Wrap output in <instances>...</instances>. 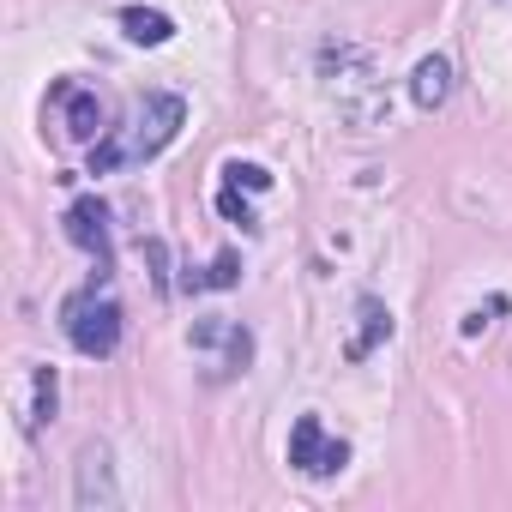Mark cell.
I'll list each match as a JSON object with an SVG mask.
<instances>
[{
  "label": "cell",
  "mask_w": 512,
  "mask_h": 512,
  "mask_svg": "<svg viewBox=\"0 0 512 512\" xmlns=\"http://www.w3.org/2000/svg\"><path fill=\"white\" fill-rule=\"evenodd\" d=\"M344 464H350V440L332 434L320 416H296V428H290V470H302L308 482H326Z\"/></svg>",
  "instance_id": "cell-5"
},
{
  "label": "cell",
  "mask_w": 512,
  "mask_h": 512,
  "mask_svg": "<svg viewBox=\"0 0 512 512\" xmlns=\"http://www.w3.org/2000/svg\"><path fill=\"white\" fill-rule=\"evenodd\" d=\"M356 320H362V332H356V338L344 344V356H350V362H362V356H368V350H374L380 338H392V314H386V308H380L374 296H368V302L356 308Z\"/></svg>",
  "instance_id": "cell-11"
},
{
  "label": "cell",
  "mask_w": 512,
  "mask_h": 512,
  "mask_svg": "<svg viewBox=\"0 0 512 512\" xmlns=\"http://www.w3.org/2000/svg\"><path fill=\"white\" fill-rule=\"evenodd\" d=\"M452 97V61L446 55H422L416 73H410V103L416 109H440Z\"/></svg>",
  "instance_id": "cell-9"
},
{
  "label": "cell",
  "mask_w": 512,
  "mask_h": 512,
  "mask_svg": "<svg viewBox=\"0 0 512 512\" xmlns=\"http://www.w3.org/2000/svg\"><path fill=\"white\" fill-rule=\"evenodd\" d=\"M55 404H61V380H55V368H31V404H25V428H43V422H55Z\"/></svg>",
  "instance_id": "cell-12"
},
{
  "label": "cell",
  "mask_w": 512,
  "mask_h": 512,
  "mask_svg": "<svg viewBox=\"0 0 512 512\" xmlns=\"http://www.w3.org/2000/svg\"><path fill=\"white\" fill-rule=\"evenodd\" d=\"M235 278H241V260H229V253H223V260H211V266H205L199 278L187 272V290H229Z\"/></svg>",
  "instance_id": "cell-13"
},
{
  "label": "cell",
  "mask_w": 512,
  "mask_h": 512,
  "mask_svg": "<svg viewBox=\"0 0 512 512\" xmlns=\"http://www.w3.org/2000/svg\"><path fill=\"white\" fill-rule=\"evenodd\" d=\"M67 241L97 260V278H109V205L103 199H73L67 205Z\"/></svg>",
  "instance_id": "cell-8"
},
{
  "label": "cell",
  "mask_w": 512,
  "mask_h": 512,
  "mask_svg": "<svg viewBox=\"0 0 512 512\" xmlns=\"http://www.w3.org/2000/svg\"><path fill=\"white\" fill-rule=\"evenodd\" d=\"M223 181L229 187H247V193H266L272 187V169L266 163H223Z\"/></svg>",
  "instance_id": "cell-14"
},
{
  "label": "cell",
  "mask_w": 512,
  "mask_h": 512,
  "mask_svg": "<svg viewBox=\"0 0 512 512\" xmlns=\"http://www.w3.org/2000/svg\"><path fill=\"white\" fill-rule=\"evenodd\" d=\"M187 350L205 362V380H211V386H223V380L247 374V362H253V332H247L241 320L205 314V320H193V326H187Z\"/></svg>",
  "instance_id": "cell-4"
},
{
  "label": "cell",
  "mask_w": 512,
  "mask_h": 512,
  "mask_svg": "<svg viewBox=\"0 0 512 512\" xmlns=\"http://www.w3.org/2000/svg\"><path fill=\"white\" fill-rule=\"evenodd\" d=\"M320 79H326V97L338 103V115L350 127H386L392 97H386V79H380V67L362 43H326L320 49Z\"/></svg>",
  "instance_id": "cell-2"
},
{
  "label": "cell",
  "mask_w": 512,
  "mask_h": 512,
  "mask_svg": "<svg viewBox=\"0 0 512 512\" xmlns=\"http://www.w3.org/2000/svg\"><path fill=\"white\" fill-rule=\"evenodd\" d=\"M181 121H187V103H181L175 91H145V97L133 103L127 127H109V133L91 145V175H109V169H121V163H151L157 151L175 145Z\"/></svg>",
  "instance_id": "cell-1"
},
{
  "label": "cell",
  "mask_w": 512,
  "mask_h": 512,
  "mask_svg": "<svg viewBox=\"0 0 512 512\" xmlns=\"http://www.w3.org/2000/svg\"><path fill=\"white\" fill-rule=\"evenodd\" d=\"M115 500H121V488H115V452L103 440H85L79 464H73V506L79 512H109Z\"/></svg>",
  "instance_id": "cell-6"
},
{
  "label": "cell",
  "mask_w": 512,
  "mask_h": 512,
  "mask_svg": "<svg viewBox=\"0 0 512 512\" xmlns=\"http://www.w3.org/2000/svg\"><path fill=\"white\" fill-rule=\"evenodd\" d=\"M121 31H127V43H139V49H163V43L175 37V19H169V13H151V7H127V13H121Z\"/></svg>",
  "instance_id": "cell-10"
},
{
  "label": "cell",
  "mask_w": 512,
  "mask_h": 512,
  "mask_svg": "<svg viewBox=\"0 0 512 512\" xmlns=\"http://www.w3.org/2000/svg\"><path fill=\"white\" fill-rule=\"evenodd\" d=\"M121 326H127V314H121V302H115L97 278L61 302V332H67V344H73L79 356H91V362H103V356L121 350Z\"/></svg>",
  "instance_id": "cell-3"
},
{
  "label": "cell",
  "mask_w": 512,
  "mask_h": 512,
  "mask_svg": "<svg viewBox=\"0 0 512 512\" xmlns=\"http://www.w3.org/2000/svg\"><path fill=\"white\" fill-rule=\"evenodd\" d=\"M49 103H55L61 133H67L73 145H97V133H109V127H103V97H97L91 85H79V79H61V85L49 91Z\"/></svg>",
  "instance_id": "cell-7"
}]
</instances>
